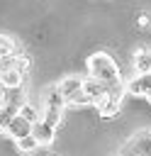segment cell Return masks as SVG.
<instances>
[{"label": "cell", "instance_id": "cell-2", "mask_svg": "<svg viewBox=\"0 0 151 156\" xmlns=\"http://www.w3.org/2000/svg\"><path fill=\"white\" fill-rule=\"evenodd\" d=\"M124 93H127L124 83L107 88V90H105V95H102V98L95 102V105H97V112H100V117H105V119L114 117V115L119 112V105H122V98H124Z\"/></svg>", "mask_w": 151, "mask_h": 156}, {"label": "cell", "instance_id": "cell-10", "mask_svg": "<svg viewBox=\"0 0 151 156\" xmlns=\"http://www.w3.org/2000/svg\"><path fill=\"white\" fill-rule=\"evenodd\" d=\"M83 80L85 78H78V76H66L61 83H58V88H61V93H63V98L68 100L73 93H78L80 88H83Z\"/></svg>", "mask_w": 151, "mask_h": 156}, {"label": "cell", "instance_id": "cell-1", "mask_svg": "<svg viewBox=\"0 0 151 156\" xmlns=\"http://www.w3.org/2000/svg\"><path fill=\"white\" fill-rule=\"evenodd\" d=\"M85 68H88V76H90V78L105 83L107 88L122 83L119 66H117V61H114L107 51H95V54H90L88 61H85Z\"/></svg>", "mask_w": 151, "mask_h": 156}, {"label": "cell", "instance_id": "cell-5", "mask_svg": "<svg viewBox=\"0 0 151 156\" xmlns=\"http://www.w3.org/2000/svg\"><path fill=\"white\" fill-rule=\"evenodd\" d=\"M32 134L37 136L39 146H46V144H51V141H54V136H56V127L39 117V119H34V122H32Z\"/></svg>", "mask_w": 151, "mask_h": 156}, {"label": "cell", "instance_id": "cell-8", "mask_svg": "<svg viewBox=\"0 0 151 156\" xmlns=\"http://www.w3.org/2000/svg\"><path fill=\"white\" fill-rule=\"evenodd\" d=\"M24 76L27 73H22L19 68H7L0 73V83L5 88H19V85H24Z\"/></svg>", "mask_w": 151, "mask_h": 156}, {"label": "cell", "instance_id": "cell-11", "mask_svg": "<svg viewBox=\"0 0 151 156\" xmlns=\"http://www.w3.org/2000/svg\"><path fill=\"white\" fill-rule=\"evenodd\" d=\"M83 90L93 98V105L105 95V90H107V85L105 83H100V80H95V78H88V80H83Z\"/></svg>", "mask_w": 151, "mask_h": 156}, {"label": "cell", "instance_id": "cell-7", "mask_svg": "<svg viewBox=\"0 0 151 156\" xmlns=\"http://www.w3.org/2000/svg\"><path fill=\"white\" fill-rule=\"evenodd\" d=\"M44 105H49V107H61V110L66 107V98H63L58 83H56V85H49V88L44 90Z\"/></svg>", "mask_w": 151, "mask_h": 156}, {"label": "cell", "instance_id": "cell-12", "mask_svg": "<svg viewBox=\"0 0 151 156\" xmlns=\"http://www.w3.org/2000/svg\"><path fill=\"white\" fill-rule=\"evenodd\" d=\"M15 144H17V151H22V154H32V151L39 149V141H37L34 134H24V136L15 139Z\"/></svg>", "mask_w": 151, "mask_h": 156}, {"label": "cell", "instance_id": "cell-19", "mask_svg": "<svg viewBox=\"0 0 151 156\" xmlns=\"http://www.w3.org/2000/svg\"><path fill=\"white\" fill-rule=\"evenodd\" d=\"M136 22H139V27H146V24H149V15H146V12H141Z\"/></svg>", "mask_w": 151, "mask_h": 156}, {"label": "cell", "instance_id": "cell-9", "mask_svg": "<svg viewBox=\"0 0 151 156\" xmlns=\"http://www.w3.org/2000/svg\"><path fill=\"white\" fill-rule=\"evenodd\" d=\"M132 66L136 73H149L151 71V51L149 49H139L132 58Z\"/></svg>", "mask_w": 151, "mask_h": 156}, {"label": "cell", "instance_id": "cell-13", "mask_svg": "<svg viewBox=\"0 0 151 156\" xmlns=\"http://www.w3.org/2000/svg\"><path fill=\"white\" fill-rule=\"evenodd\" d=\"M17 110H19V105H15V102L0 105V129H7V124H10V119L17 115Z\"/></svg>", "mask_w": 151, "mask_h": 156}, {"label": "cell", "instance_id": "cell-4", "mask_svg": "<svg viewBox=\"0 0 151 156\" xmlns=\"http://www.w3.org/2000/svg\"><path fill=\"white\" fill-rule=\"evenodd\" d=\"M124 88H127V93L134 95V98H146V100H151V71H149V73H136L134 78H129V80L124 83Z\"/></svg>", "mask_w": 151, "mask_h": 156}, {"label": "cell", "instance_id": "cell-3", "mask_svg": "<svg viewBox=\"0 0 151 156\" xmlns=\"http://www.w3.org/2000/svg\"><path fill=\"white\" fill-rule=\"evenodd\" d=\"M122 154H134V156H151V132L149 129H141L136 132L124 146H122Z\"/></svg>", "mask_w": 151, "mask_h": 156}, {"label": "cell", "instance_id": "cell-15", "mask_svg": "<svg viewBox=\"0 0 151 156\" xmlns=\"http://www.w3.org/2000/svg\"><path fill=\"white\" fill-rule=\"evenodd\" d=\"M61 117H63V110H61V107H49V105H44V112H41V119H46L49 124H54V127H58V122H61Z\"/></svg>", "mask_w": 151, "mask_h": 156}, {"label": "cell", "instance_id": "cell-14", "mask_svg": "<svg viewBox=\"0 0 151 156\" xmlns=\"http://www.w3.org/2000/svg\"><path fill=\"white\" fill-rule=\"evenodd\" d=\"M17 54V41L10 34H0V58L2 56H12Z\"/></svg>", "mask_w": 151, "mask_h": 156}, {"label": "cell", "instance_id": "cell-18", "mask_svg": "<svg viewBox=\"0 0 151 156\" xmlns=\"http://www.w3.org/2000/svg\"><path fill=\"white\" fill-rule=\"evenodd\" d=\"M7 102H10V88L0 83V105H7Z\"/></svg>", "mask_w": 151, "mask_h": 156}, {"label": "cell", "instance_id": "cell-6", "mask_svg": "<svg viewBox=\"0 0 151 156\" xmlns=\"http://www.w3.org/2000/svg\"><path fill=\"white\" fill-rule=\"evenodd\" d=\"M12 139H19V136H24V134H32V122L29 119H24L19 112L10 119V124H7V129H5Z\"/></svg>", "mask_w": 151, "mask_h": 156}, {"label": "cell", "instance_id": "cell-16", "mask_svg": "<svg viewBox=\"0 0 151 156\" xmlns=\"http://www.w3.org/2000/svg\"><path fill=\"white\" fill-rule=\"evenodd\" d=\"M66 105H76V107H80V105H93V98H90V95L80 88L78 93H73V95L66 100Z\"/></svg>", "mask_w": 151, "mask_h": 156}, {"label": "cell", "instance_id": "cell-17", "mask_svg": "<svg viewBox=\"0 0 151 156\" xmlns=\"http://www.w3.org/2000/svg\"><path fill=\"white\" fill-rule=\"evenodd\" d=\"M17 112H19L24 119H29V122H34V119H39V117H41V115L37 112V107H34V105H29V102H22Z\"/></svg>", "mask_w": 151, "mask_h": 156}]
</instances>
